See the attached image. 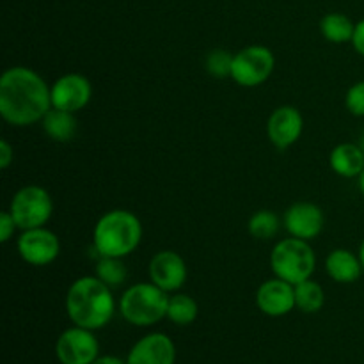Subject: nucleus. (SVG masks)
I'll return each instance as SVG.
<instances>
[{"label": "nucleus", "mask_w": 364, "mask_h": 364, "mask_svg": "<svg viewBox=\"0 0 364 364\" xmlns=\"http://www.w3.org/2000/svg\"><path fill=\"white\" fill-rule=\"evenodd\" d=\"M18 252L28 265L45 267L55 262L60 252V242L53 231L45 226L25 230L18 238Z\"/></svg>", "instance_id": "9"}, {"label": "nucleus", "mask_w": 364, "mask_h": 364, "mask_svg": "<svg viewBox=\"0 0 364 364\" xmlns=\"http://www.w3.org/2000/svg\"><path fill=\"white\" fill-rule=\"evenodd\" d=\"M326 224L322 208L315 203L301 201L294 203L284 213V228L290 237L301 238V240H313L318 237Z\"/></svg>", "instance_id": "13"}, {"label": "nucleus", "mask_w": 364, "mask_h": 364, "mask_svg": "<svg viewBox=\"0 0 364 364\" xmlns=\"http://www.w3.org/2000/svg\"><path fill=\"white\" fill-rule=\"evenodd\" d=\"M55 354L60 364H92L100 355V343L92 331L75 326L60 334Z\"/></svg>", "instance_id": "8"}, {"label": "nucleus", "mask_w": 364, "mask_h": 364, "mask_svg": "<svg viewBox=\"0 0 364 364\" xmlns=\"http://www.w3.org/2000/svg\"><path fill=\"white\" fill-rule=\"evenodd\" d=\"M270 267L276 277L295 284L311 279L316 267V256L308 240L284 238L274 245L270 252Z\"/></svg>", "instance_id": "5"}, {"label": "nucleus", "mask_w": 364, "mask_h": 364, "mask_svg": "<svg viewBox=\"0 0 364 364\" xmlns=\"http://www.w3.org/2000/svg\"><path fill=\"white\" fill-rule=\"evenodd\" d=\"M92 364H127V361L116 358V355H98V359Z\"/></svg>", "instance_id": "29"}, {"label": "nucleus", "mask_w": 364, "mask_h": 364, "mask_svg": "<svg viewBox=\"0 0 364 364\" xmlns=\"http://www.w3.org/2000/svg\"><path fill=\"white\" fill-rule=\"evenodd\" d=\"M359 259H361V263H363V269H364V238H363V242H361V245H359Z\"/></svg>", "instance_id": "30"}, {"label": "nucleus", "mask_w": 364, "mask_h": 364, "mask_svg": "<svg viewBox=\"0 0 364 364\" xmlns=\"http://www.w3.org/2000/svg\"><path fill=\"white\" fill-rule=\"evenodd\" d=\"M359 146H361V149L364 151V134L361 135V142H359Z\"/></svg>", "instance_id": "32"}, {"label": "nucleus", "mask_w": 364, "mask_h": 364, "mask_svg": "<svg viewBox=\"0 0 364 364\" xmlns=\"http://www.w3.org/2000/svg\"><path fill=\"white\" fill-rule=\"evenodd\" d=\"M355 23L343 13H329L320 21V32L323 38L336 45L352 43L354 38Z\"/></svg>", "instance_id": "19"}, {"label": "nucleus", "mask_w": 364, "mask_h": 364, "mask_svg": "<svg viewBox=\"0 0 364 364\" xmlns=\"http://www.w3.org/2000/svg\"><path fill=\"white\" fill-rule=\"evenodd\" d=\"M187 276V263L174 251L156 252L149 262V279L167 294L180 290Z\"/></svg>", "instance_id": "12"}, {"label": "nucleus", "mask_w": 364, "mask_h": 364, "mask_svg": "<svg viewBox=\"0 0 364 364\" xmlns=\"http://www.w3.org/2000/svg\"><path fill=\"white\" fill-rule=\"evenodd\" d=\"M358 180H359V191H361V194L364 196V169H363V173L359 174Z\"/></svg>", "instance_id": "31"}, {"label": "nucleus", "mask_w": 364, "mask_h": 364, "mask_svg": "<svg viewBox=\"0 0 364 364\" xmlns=\"http://www.w3.org/2000/svg\"><path fill=\"white\" fill-rule=\"evenodd\" d=\"M95 276L102 279L107 287L117 288L127 281L128 269L123 258H110V256H100L96 263Z\"/></svg>", "instance_id": "22"}, {"label": "nucleus", "mask_w": 364, "mask_h": 364, "mask_svg": "<svg viewBox=\"0 0 364 364\" xmlns=\"http://www.w3.org/2000/svg\"><path fill=\"white\" fill-rule=\"evenodd\" d=\"M169 294L155 283H137L128 288L119 301V311L128 323L137 327L155 326L167 318Z\"/></svg>", "instance_id": "4"}, {"label": "nucleus", "mask_w": 364, "mask_h": 364, "mask_svg": "<svg viewBox=\"0 0 364 364\" xmlns=\"http://www.w3.org/2000/svg\"><path fill=\"white\" fill-rule=\"evenodd\" d=\"M50 92H52V107L75 114L91 102L92 85L84 75L66 73L53 82Z\"/></svg>", "instance_id": "10"}, {"label": "nucleus", "mask_w": 364, "mask_h": 364, "mask_svg": "<svg viewBox=\"0 0 364 364\" xmlns=\"http://www.w3.org/2000/svg\"><path fill=\"white\" fill-rule=\"evenodd\" d=\"M281 220L270 210H259L249 219V233L256 240H270L279 233Z\"/></svg>", "instance_id": "23"}, {"label": "nucleus", "mask_w": 364, "mask_h": 364, "mask_svg": "<svg viewBox=\"0 0 364 364\" xmlns=\"http://www.w3.org/2000/svg\"><path fill=\"white\" fill-rule=\"evenodd\" d=\"M142 240V224L128 210H110L102 215L92 230V244L100 256L127 258Z\"/></svg>", "instance_id": "3"}, {"label": "nucleus", "mask_w": 364, "mask_h": 364, "mask_svg": "<svg viewBox=\"0 0 364 364\" xmlns=\"http://www.w3.org/2000/svg\"><path fill=\"white\" fill-rule=\"evenodd\" d=\"M331 169L341 178H359L364 169V151L355 142H341L331 151Z\"/></svg>", "instance_id": "17"}, {"label": "nucleus", "mask_w": 364, "mask_h": 364, "mask_svg": "<svg viewBox=\"0 0 364 364\" xmlns=\"http://www.w3.org/2000/svg\"><path fill=\"white\" fill-rule=\"evenodd\" d=\"M66 313L75 326L89 331L103 329L116 313L112 288L96 276L78 277L66 294Z\"/></svg>", "instance_id": "2"}, {"label": "nucleus", "mask_w": 364, "mask_h": 364, "mask_svg": "<svg viewBox=\"0 0 364 364\" xmlns=\"http://www.w3.org/2000/svg\"><path fill=\"white\" fill-rule=\"evenodd\" d=\"M352 45H354L355 52H358L359 55L364 57V20L355 23V31H354V38H352Z\"/></svg>", "instance_id": "28"}, {"label": "nucleus", "mask_w": 364, "mask_h": 364, "mask_svg": "<svg viewBox=\"0 0 364 364\" xmlns=\"http://www.w3.org/2000/svg\"><path fill=\"white\" fill-rule=\"evenodd\" d=\"M16 228V220L13 219L11 212L0 213V242H2V244L11 240V237L14 235Z\"/></svg>", "instance_id": "26"}, {"label": "nucleus", "mask_w": 364, "mask_h": 364, "mask_svg": "<svg viewBox=\"0 0 364 364\" xmlns=\"http://www.w3.org/2000/svg\"><path fill=\"white\" fill-rule=\"evenodd\" d=\"M43 130L46 132L52 141L57 142H70L77 134V117L73 112L60 110L52 107L43 117Z\"/></svg>", "instance_id": "18"}, {"label": "nucleus", "mask_w": 364, "mask_h": 364, "mask_svg": "<svg viewBox=\"0 0 364 364\" xmlns=\"http://www.w3.org/2000/svg\"><path fill=\"white\" fill-rule=\"evenodd\" d=\"M205 68L212 77L226 78L231 77V68H233V55L228 50L215 48L206 55Z\"/></svg>", "instance_id": "24"}, {"label": "nucleus", "mask_w": 364, "mask_h": 364, "mask_svg": "<svg viewBox=\"0 0 364 364\" xmlns=\"http://www.w3.org/2000/svg\"><path fill=\"white\" fill-rule=\"evenodd\" d=\"M276 57L272 50L262 45H251L233 55L231 78L242 87H258L274 73Z\"/></svg>", "instance_id": "7"}, {"label": "nucleus", "mask_w": 364, "mask_h": 364, "mask_svg": "<svg viewBox=\"0 0 364 364\" xmlns=\"http://www.w3.org/2000/svg\"><path fill=\"white\" fill-rule=\"evenodd\" d=\"M345 105L347 110L355 117H364V80L355 82L350 85L345 96Z\"/></svg>", "instance_id": "25"}, {"label": "nucleus", "mask_w": 364, "mask_h": 364, "mask_svg": "<svg viewBox=\"0 0 364 364\" xmlns=\"http://www.w3.org/2000/svg\"><path fill=\"white\" fill-rule=\"evenodd\" d=\"M52 109V92L45 78L25 66L9 68L0 77V116L14 127L43 121Z\"/></svg>", "instance_id": "1"}, {"label": "nucleus", "mask_w": 364, "mask_h": 364, "mask_svg": "<svg viewBox=\"0 0 364 364\" xmlns=\"http://www.w3.org/2000/svg\"><path fill=\"white\" fill-rule=\"evenodd\" d=\"M326 304V291L316 281L306 279L295 284V306L302 313H318Z\"/></svg>", "instance_id": "20"}, {"label": "nucleus", "mask_w": 364, "mask_h": 364, "mask_svg": "<svg viewBox=\"0 0 364 364\" xmlns=\"http://www.w3.org/2000/svg\"><path fill=\"white\" fill-rule=\"evenodd\" d=\"M199 315V306L194 297L187 294H176L169 297L167 318L176 326H191Z\"/></svg>", "instance_id": "21"}, {"label": "nucleus", "mask_w": 364, "mask_h": 364, "mask_svg": "<svg viewBox=\"0 0 364 364\" xmlns=\"http://www.w3.org/2000/svg\"><path fill=\"white\" fill-rule=\"evenodd\" d=\"M9 212L20 230L45 226L53 212V201L48 191L39 185H25L11 199Z\"/></svg>", "instance_id": "6"}, {"label": "nucleus", "mask_w": 364, "mask_h": 364, "mask_svg": "<svg viewBox=\"0 0 364 364\" xmlns=\"http://www.w3.org/2000/svg\"><path fill=\"white\" fill-rule=\"evenodd\" d=\"M304 130V117L301 110L291 105L277 107L267 121L269 141L277 149H288L301 139Z\"/></svg>", "instance_id": "11"}, {"label": "nucleus", "mask_w": 364, "mask_h": 364, "mask_svg": "<svg viewBox=\"0 0 364 364\" xmlns=\"http://www.w3.org/2000/svg\"><path fill=\"white\" fill-rule=\"evenodd\" d=\"M176 347L164 333H151L141 338L128 352L127 364H174Z\"/></svg>", "instance_id": "15"}, {"label": "nucleus", "mask_w": 364, "mask_h": 364, "mask_svg": "<svg viewBox=\"0 0 364 364\" xmlns=\"http://www.w3.org/2000/svg\"><path fill=\"white\" fill-rule=\"evenodd\" d=\"M256 304L267 316H284L295 306V287L288 281L274 277L259 284L256 291Z\"/></svg>", "instance_id": "14"}, {"label": "nucleus", "mask_w": 364, "mask_h": 364, "mask_svg": "<svg viewBox=\"0 0 364 364\" xmlns=\"http://www.w3.org/2000/svg\"><path fill=\"white\" fill-rule=\"evenodd\" d=\"M13 160H14L13 146H11L6 139H2V141H0V167H2V169H7Z\"/></svg>", "instance_id": "27"}, {"label": "nucleus", "mask_w": 364, "mask_h": 364, "mask_svg": "<svg viewBox=\"0 0 364 364\" xmlns=\"http://www.w3.org/2000/svg\"><path fill=\"white\" fill-rule=\"evenodd\" d=\"M326 272L336 283L350 284L361 277L364 269L359 255H354L348 249H334L326 259Z\"/></svg>", "instance_id": "16"}]
</instances>
